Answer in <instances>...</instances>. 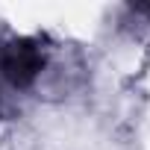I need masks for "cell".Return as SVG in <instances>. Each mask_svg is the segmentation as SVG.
<instances>
[{
    "label": "cell",
    "instance_id": "cell-2",
    "mask_svg": "<svg viewBox=\"0 0 150 150\" xmlns=\"http://www.w3.org/2000/svg\"><path fill=\"white\" fill-rule=\"evenodd\" d=\"M138 12H144V15H150V6H138Z\"/></svg>",
    "mask_w": 150,
    "mask_h": 150
},
{
    "label": "cell",
    "instance_id": "cell-1",
    "mask_svg": "<svg viewBox=\"0 0 150 150\" xmlns=\"http://www.w3.org/2000/svg\"><path fill=\"white\" fill-rule=\"evenodd\" d=\"M44 68V50L35 38H15L0 50V71L15 88H27Z\"/></svg>",
    "mask_w": 150,
    "mask_h": 150
}]
</instances>
